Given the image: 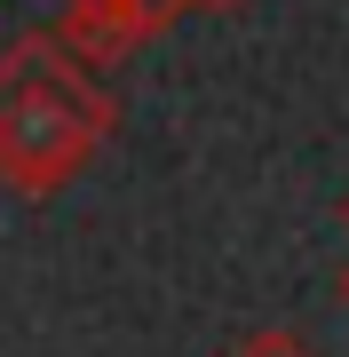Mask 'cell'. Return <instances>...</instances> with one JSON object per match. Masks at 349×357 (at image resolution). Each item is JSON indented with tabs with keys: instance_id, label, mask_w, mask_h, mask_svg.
<instances>
[{
	"instance_id": "6da1fadb",
	"label": "cell",
	"mask_w": 349,
	"mask_h": 357,
	"mask_svg": "<svg viewBox=\"0 0 349 357\" xmlns=\"http://www.w3.org/2000/svg\"><path fill=\"white\" fill-rule=\"evenodd\" d=\"M119 103L104 72H88L56 32H24L0 48V183L48 199L111 143Z\"/></svg>"
},
{
	"instance_id": "277c9868",
	"label": "cell",
	"mask_w": 349,
	"mask_h": 357,
	"mask_svg": "<svg viewBox=\"0 0 349 357\" xmlns=\"http://www.w3.org/2000/svg\"><path fill=\"white\" fill-rule=\"evenodd\" d=\"M341 302H349V270H341Z\"/></svg>"
},
{
	"instance_id": "5b68a950",
	"label": "cell",
	"mask_w": 349,
	"mask_h": 357,
	"mask_svg": "<svg viewBox=\"0 0 349 357\" xmlns=\"http://www.w3.org/2000/svg\"><path fill=\"white\" fill-rule=\"evenodd\" d=\"M341 230H349V199H341Z\"/></svg>"
},
{
	"instance_id": "7a4b0ae2",
	"label": "cell",
	"mask_w": 349,
	"mask_h": 357,
	"mask_svg": "<svg viewBox=\"0 0 349 357\" xmlns=\"http://www.w3.org/2000/svg\"><path fill=\"white\" fill-rule=\"evenodd\" d=\"M231 357H318V349L302 342V333H286V326H262V333H246Z\"/></svg>"
},
{
	"instance_id": "3957f363",
	"label": "cell",
	"mask_w": 349,
	"mask_h": 357,
	"mask_svg": "<svg viewBox=\"0 0 349 357\" xmlns=\"http://www.w3.org/2000/svg\"><path fill=\"white\" fill-rule=\"evenodd\" d=\"M191 8H215V16H231V8H246V0H191Z\"/></svg>"
}]
</instances>
